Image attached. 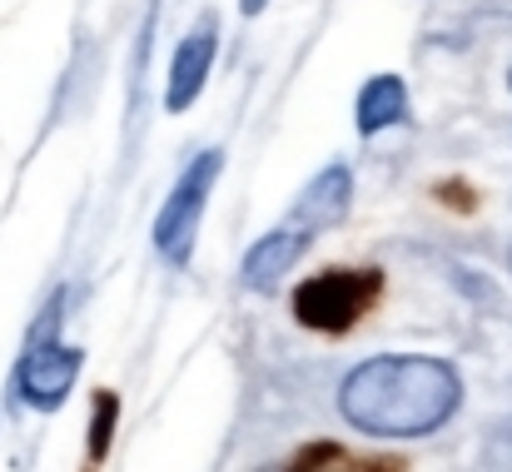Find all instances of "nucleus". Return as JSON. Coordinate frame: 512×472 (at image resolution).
I'll return each mask as SVG.
<instances>
[{"mask_svg": "<svg viewBox=\"0 0 512 472\" xmlns=\"http://www.w3.org/2000/svg\"><path fill=\"white\" fill-rule=\"evenodd\" d=\"M503 438H508V443H512V418H508V423H503Z\"/></svg>", "mask_w": 512, "mask_h": 472, "instance_id": "obj_12", "label": "nucleus"}, {"mask_svg": "<svg viewBox=\"0 0 512 472\" xmlns=\"http://www.w3.org/2000/svg\"><path fill=\"white\" fill-rule=\"evenodd\" d=\"M50 323H55V309L45 314V328L30 338V348H25V358H20V373H15V383H20V398L30 403V408H40V413H50V408H60L65 398H70V388H75V378H80V348H65V343H55L50 338Z\"/></svg>", "mask_w": 512, "mask_h": 472, "instance_id": "obj_4", "label": "nucleus"}, {"mask_svg": "<svg viewBox=\"0 0 512 472\" xmlns=\"http://www.w3.org/2000/svg\"><path fill=\"white\" fill-rule=\"evenodd\" d=\"M348 199H353V174H348V164H329V169H319V174L309 179V189L299 194V204H294L289 219H299L309 234H319V229L339 224L343 214H348Z\"/></svg>", "mask_w": 512, "mask_h": 472, "instance_id": "obj_7", "label": "nucleus"}, {"mask_svg": "<svg viewBox=\"0 0 512 472\" xmlns=\"http://www.w3.org/2000/svg\"><path fill=\"white\" fill-rule=\"evenodd\" d=\"M353 115H358V135H363V140H373L378 130L398 125V120L408 115V90H403V80H398V75H373V80L358 90Z\"/></svg>", "mask_w": 512, "mask_h": 472, "instance_id": "obj_8", "label": "nucleus"}, {"mask_svg": "<svg viewBox=\"0 0 512 472\" xmlns=\"http://www.w3.org/2000/svg\"><path fill=\"white\" fill-rule=\"evenodd\" d=\"M314 244V234L299 224V219H284L279 229H269L264 239H254L249 244V254H244V284L249 289H269L274 279H284L299 259H304V249Z\"/></svg>", "mask_w": 512, "mask_h": 472, "instance_id": "obj_6", "label": "nucleus"}, {"mask_svg": "<svg viewBox=\"0 0 512 472\" xmlns=\"http://www.w3.org/2000/svg\"><path fill=\"white\" fill-rule=\"evenodd\" d=\"M264 5H269V0H239V10H244V15H259Z\"/></svg>", "mask_w": 512, "mask_h": 472, "instance_id": "obj_11", "label": "nucleus"}, {"mask_svg": "<svg viewBox=\"0 0 512 472\" xmlns=\"http://www.w3.org/2000/svg\"><path fill=\"white\" fill-rule=\"evenodd\" d=\"M214 55H219V35H214V15H204L179 45H174L170 60V85H165V110L184 115L199 95H204V80L214 70Z\"/></svg>", "mask_w": 512, "mask_h": 472, "instance_id": "obj_5", "label": "nucleus"}, {"mask_svg": "<svg viewBox=\"0 0 512 472\" xmlns=\"http://www.w3.org/2000/svg\"><path fill=\"white\" fill-rule=\"evenodd\" d=\"M508 80H512V75H508Z\"/></svg>", "mask_w": 512, "mask_h": 472, "instance_id": "obj_13", "label": "nucleus"}, {"mask_svg": "<svg viewBox=\"0 0 512 472\" xmlns=\"http://www.w3.org/2000/svg\"><path fill=\"white\" fill-rule=\"evenodd\" d=\"M289 472H398V468H383V463H363V458H353V453H343L339 443H314V448H304Z\"/></svg>", "mask_w": 512, "mask_h": 472, "instance_id": "obj_9", "label": "nucleus"}, {"mask_svg": "<svg viewBox=\"0 0 512 472\" xmlns=\"http://www.w3.org/2000/svg\"><path fill=\"white\" fill-rule=\"evenodd\" d=\"M224 169V150H199V155L184 164V174L174 179L170 199L155 219V249L170 259V264H189L194 254V234H199V219H204V204L214 194V179Z\"/></svg>", "mask_w": 512, "mask_h": 472, "instance_id": "obj_3", "label": "nucleus"}, {"mask_svg": "<svg viewBox=\"0 0 512 472\" xmlns=\"http://www.w3.org/2000/svg\"><path fill=\"white\" fill-rule=\"evenodd\" d=\"M463 403V378L448 358L383 353L358 363L339 388V413L368 438H428Z\"/></svg>", "mask_w": 512, "mask_h": 472, "instance_id": "obj_1", "label": "nucleus"}, {"mask_svg": "<svg viewBox=\"0 0 512 472\" xmlns=\"http://www.w3.org/2000/svg\"><path fill=\"white\" fill-rule=\"evenodd\" d=\"M383 299L378 269H324L294 289V318L314 333H348Z\"/></svg>", "mask_w": 512, "mask_h": 472, "instance_id": "obj_2", "label": "nucleus"}, {"mask_svg": "<svg viewBox=\"0 0 512 472\" xmlns=\"http://www.w3.org/2000/svg\"><path fill=\"white\" fill-rule=\"evenodd\" d=\"M115 413H120L115 393H100V403H95V428H90V458H95V463L110 453V428H115Z\"/></svg>", "mask_w": 512, "mask_h": 472, "instance_id": "obj_10", "label": "nucleus"}]
</instances>
